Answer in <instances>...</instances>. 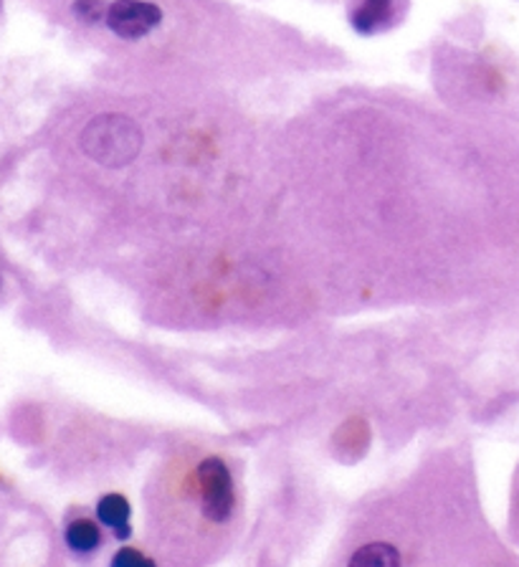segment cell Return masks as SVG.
<instances>
[{"label": "cell", "instance_id": "52a82bcc", "mask_svg": "<svg viewBox=\"0 0 519 567\" xmlns=\"http://www.w3.org/2000/svg\"><path fill=\"white\" fill-rule=\"evenodd\" d=\"M102 532L90 519H74L72 525L66 527V545L74 549V553H92V549L100 547Z\"/></svg>", "mask_w": 519, "mask_h": 567}, {"label": "cell", "instance_id": "7a4b0ae2", "mask_svg": "<svg viewBox=\"0 0 519 567\" xmlns=\"http://www.w3.org/2000/svg\"><path fill=\"white\" fill-rule=\"evenodd\" d=\"M200 496H204V514L210 522H226L236 507L233 476L218 456H210L198 464Z\"/></svg>", "mask_w": 519, "mask_h": 567}, {"label": "cell", "instance_id": "6da1fadb", "mask_svg": "<svg viewBox=\"0 0 519 567\" xmlns=\"http://www.w3.org/2000/svg\"><path fill=\"white\" fill-rule=\"evenodd\" d=\"M143 147V132L125 114H102L82 132V150L100 165H129Z\"/></svg>", "mask_w": 519, "mask_h": 567}, {"label": "cell", "instance_id": "5b68a950", "mask_svg": "<svg viewBox=\"0 0 519 567\" xmlns=\"http://www.w3.org/2000/svg\"><path fill=\"white\" fill-rule=\"evenodd\" d=\"M395 0H360L353 23L360 33H375L393 18Z\"/></svg>", "mask_w": 519, "mask_h": 567}, {"label": "cell", "instance_id": "8992f818", "mask_svg": "<svg viewBox=\"0 0 519 567\" xmlns=\"http://www.w3.org/2000/svg\"><path fill=\"white\" fill-rule=\"evenodd\" d=\"M347 567H401V555L388 543H371L350 557Z\"/></svg>", "mask_w": 519, "mask_h": 567}, {"label": "cell", "instance_id": "ba28073f", "mask_svg": "<svg viewBox=\"0 0 519 567\" xmlns=\"http://www.w3.org/2000/svg\"><path fill=\"white\" fill-rule=\"evenodd\" d=\"M112 567H157L147 555L139 553V549L122 547L117 555L112 557Z\"/></svg>", "mask_w": 519, "mask_h": 567}, {"label": "cell", "instance_id": "3957f363", "mask_svg": "<svg viewBox=\"0 0 519 567\" xmlns=\"http://www.w3.org/2000/svg\"><path fill=\"white\" fill-rule=\"evenodd\" d=\"M110 29L122 39H143L163 21V11L145 0H117L107 8Z\"/></svg>", "mask_w": 519, "mask_h": 567}, {"label": "cell", "instance_id": "9c48e42d", "mask_svg": "<svg viewBox=\"0 0 519 567\" xmlns=\"http://www.w3.org/2000/svg\"><path fill=\"white\" fill-rule=\"evenodd\" d=\"M74 13L86 23H96V21H102V18H107V11H104L102 0H76Z\"/></svg>", "mask_w": 519, "mask_h": 567}, {"label": "cell", "instance_id": "277c9868", "mask_svg": "<svg viewBox=\"0 0 519 567\" xmlns=\"http://www.w3.org/2000/svg\"><path fill=\"white\" fill-rule=\"evenodd\" d=\"M96 517L104 527H112L120 539L129 537V502L122 494H107L96 504Z\"/></svg>", "mask_w": 519, "mask_h": 567}]
</instances>
